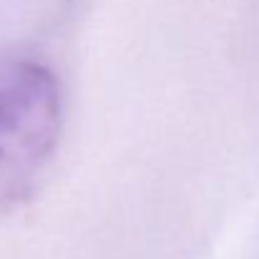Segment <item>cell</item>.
<instances>
[{"label": "cell", "instance_id": "obj_1", "mask_svg": "<svg viewBox=\"0 0 259 259\" xmlns=\"http://www.w3.org/2000/svg\"><path fill=\"white\" fill-rule=\"evenodd\" d=\"M61 86L35 61L0 66V219L38 186L58 149Z\"/></svg>", "mask_w": 259, "mask_h": 259}]
</instances>
